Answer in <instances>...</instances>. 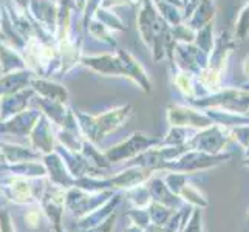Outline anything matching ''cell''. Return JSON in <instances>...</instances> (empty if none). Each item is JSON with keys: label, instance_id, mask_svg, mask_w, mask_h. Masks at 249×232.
Listing matches in <instances>:
<instances>
[{"label": "cell", "instance_id": "obj_1", "mask_svg": "<svg viewBox=\"0 0 249 232\" xmlns=\"http://www.w3.org/2000/svg\"><path fill=\"white\" fill-rule=\"evenodd\" d=\"M47 181L40 178L13 177L5 184L0 186V191L8 200L16 204H34L40 203L45 192Z\"/></svg>", "mask_w": 249, "mask_h": 232}, {"label": "cell", "instance_id": "obj_2", "mask_svg": "<svg viewBox=\"0 0 249 232\" xmlns=\"http://www.w3.org/2000/svg\"><path fill=\"white\" fill-rule=\"evenodd\" d=\"M115 195V191H102V192H87L79 187H71L67 191V211H70L71 215L78 220L85 215H89L93 211L101 208L107 203L111 196Z\"/></svg>", "mask_w": 249, "mask_h": 232}, {"label": "cell", "instance_id": "obj_3", "mask_svg": "<svg viewBox=\"0 0 249 232\" xmlns=\"http://www.w3.org/2000/svg\"><path fill=\"white\" fill-rule=\"evenodd\" d=\"M67 191L59 186L54 184H47L45 192L42 195V200L39 206L44 211V215L48 218L51 228H59L62 226V220H64V214L67 211Z\"/></svg>", "mask_w": 249, "mask_h": 232}, {"label": "cell", "instance_id": "obj_4", "mask_svg": "<svg viewBox=\"0 0 249 232\" xmlns=\"http://www.w3.org/2000/svg\"><path fill=\"white\" fill-rule=\"evenodd\" d=\"M228 160L226 155H212V153H203V152H196V153H187L184 157H181L177 161H170L164 166V169H170L174 172H196V170H203V169H209L217 166L218 162Z\"/></svg>", "mask_w": 249, "mask_h": 232}, {"label": "cell", "instance_id": "obj_5", "mask_svg": "<svg viewBox=\"0 0 249 232\" xmlns=\"http://www.w3.org/2000/svg\"><path fill=\"white\" fill-rule=\"evenodd\" d=\"M150 175H152V169L132 166L113 178H107L108 187L110 191H130V189L136 186L147 183L150 179Z\"/></svg>", "mask_w": 249, "mask_h": 232}, {"label": "cell", "instance_id": "obj_6", "mask_svg": "<svg viewBox=\"0 0 249 232\" xmlns=\"http://www.w3.org/2000/svg\"><path fill=\"white\" fill-rule=\"evenodd\" d=\"M45 167H47V174H48L51 184L62 187V189H65V191L74 187L76 178L70 174V170L65 167L61 157H57V155H54V153L47 155L45 157Z\"/></svg>", "mask_w": 249, "mask_h": 232}, {"label": "cell", "instance_id": "obj_7", "mask_svg": "<svg viewBox=\"0 0 249 232\" xmlns=\"http://www.w3.org/2000/svg\"><path fill=\"white\" fill-rule=\"evenodd\" d=\"M123 203V196L121 194H116L111 196V198L104 203L101 206V208H98L96 211H93L91 214H89V215H85L82 218H78L74 223V226L78 228L79 231H84V229H89V228H93V226H96L99 225V223L102 221H106L111 214H115L116 212V208L119 204Z\"/></svg>", "mask_w": 249, "mask_h": 232}, {"label": "cell", "instance_id": "obj_8", "mask_svg": "<svg viewBox=\"0 0 249 232\" xmlns=\"http://www.w3.org/2000/svg\"><path fill=\"white\" fill-rule=\"evenodd\" d=\"M147 187L150 191V195H152V200L153 201H158L164 206H169L172 209H181L183 206L186 204L184 200L181 198L179 195L174 194L169 189V186L166 184L164 179H160V178H150L147 183Z\"/></svg>", "mask_w": 249, "mask_h": 232}, {"label": "cell", "instance_id": "obj_9", "mask_svg": "<svg viewBox=\"0 0 249 232\" xmlns=\"http://www.w3.org/2000/svg\"><path fill=\"white\" fill-rule=\"evenodd\" d=\"M150 144H153L152 140L145 138V136L141 135H133V138H130L127 143L124 144H119L116 147H111L107 152V158L113 162V161H123L127 158H132L135 157L136 153L147 149Z\"/></svg>", "mask_w": 249, "mask_h": 232}, {"label": "cell", "instance_id": "obj_10", "mask_svg": "<svg viewBox=\"0 0 249 232\" xmlns=\"http://www.w3.org/2000/svg\"><path fill=\"white\" fill-rule=\"evenodd\" d=\"M223 136L217 132V130H212L208 132L198 138L195 140V147L198 150H204L206 153H212L215 155L221 147H223Z\"/></svg>", "mask_w": 249, "mask_h": 232}, {"label": "cell", "instance_id": "obj_11", "mask_svg": "<svg viewBox=\"0 0 249 232\" xmlns=\"http://www.w3.org/2000/svg\"><path fill=\"white\" fill-rule=\"evenodd\" d=\"M10 170L16 177H25V178H40L47 174V167L40 166L39 162H19L17 166H11Z\"/></svg>", "mask_w": 249, "mask_h": 232}, {"label": "cell", "instance_id": "obj_12", "mask_svg": "<svg viewBox=\"0 0 249 232\" xmlns=\"http://www.w3.org/2000/svg\"><path fill=\"white\" fill-rule=\"evenodd\" d=\"M149 214H150V220L152 223H155V225H160V226H164L166 223L170 220V217L175 214V209L169 208V206H164L158 201H152L147 208Z\"/></svg>", "mask_w": 249, "mask_h": 232}, {"label": "cell", "instance_id": "obj_13", "mask_svg": "<svg viewBox=\"0 0 249 232\" xmlns=\"http://www.w3.org/2000/svg\"><path fill=\"white\" fill-rule=\"evenodd\" d=\"M179 196L184 200V203L194 206V208H200V209H206L209 208V200L198 191L196 187L191 186V184H186L184 189L179 194Z\"/></svg>", "mask_w": 249, "mask_h": 232}, {"label": "cell", "instance_id": "obj_14", "mask_svg": "<svg viewBox=\"0 0 249 232\" xmlns=\"http://www.w3.org/2000/svg\"><path fill=\"white\" fill-rule=\"evenodd\" d=\"M128 200L135 208H149V204L153 201L147 184L136 186L128 191Z\"/></svg>", "mask_w": 249, "mask_h": 232}, {"label": "cell", "instance_id": "obj_15", "mask_svg": "<svg viewBox=\"0 0 249 232\" xmlns=\"http://www.w3.org/2000/svg\"><path fill=\"white\" fill-rule=\"evenodd\" d=\"M125 217L127 218H130V221H132V225H135V226H138V228H141V229H147V226L152 223V220H150V214H149V211H147V208H133L132 209H128L127 212H125Z\"/></svg>", "mask_w": 249, "mask_h": 232}, {"label": "cell", "instance_id": "obj_16", "mask_svg": "<svg viewBox=\"0 0 249 232\" xmlns=\"http://www.w3.org/2000/svg\"><path fill=\"white\" fill-rule=\"evenodd\" d=\"M3 152H5V158L10 162H25V161H30L31 158H36L34 153L25 150L22 147H17V145H10V144L3 145Z\"/></svg>", "mask_w": 249, "mask_h": 232}, {"label": "cell", "instance_id": "obj_17", "mask_svg": "<svg viewBox=\"0 0 249 232\" xmlns=\"http://www.w3.org/2000/svg\"><path fill=\"white\" fill-rule=\"evenodd\" d=\"M164 181H166V184L169 186V189L172 192L179 195L183 189H184V186L187 184V177L184 174H179V172H172V174H169L164 178Z\"/></svg>", "mask_w": 249, "mask_h": 232}, {"label": "cell", "instance_id": "obj_18", "mask_svg": "<svg viewBox=\"0 0 249 232\" xmlns=\"http://www.w3.org/2000/svg\"><path fill=\"white\" fill-rule=\"evenodd\" d=\"M183 232H204L203 231V214L200 208H194Z\"/></svg>", "mask_w": 249, "mask_h": 232}, {"label": "cell", "instance_id": "obj_19", "mask_svg": "<svg viewBox=\"0 0 249 232\" xmlns=\"http://www.w3.org/2000/svg\"><path fill=\"white\" fill-rule=\"evenodd\" d=\"M42 217H44V211H42V208H39V209H31V211H28L23 215V221H25V225H27V228H30V229H37L40 226Z\"/></svg>", "mask_w": 249, "mask_h": 232}, {"label": "cell", "instance_id": "obj_20", "mask_svg": "<svg viewBox=\"0 0 249 232\" xmlns=\"http://www.w3.org/2000/svg\"><path fill=\"white\" fill-rule=\"evenodd\" d=\"M115 223H116V212H115V214H111V215H110L106 221H102V223H99V225L93 226V228L79 231V232H113Z\"/></svg>", "mask_w": 249, "mask_h": 232}, {"label": "cell", "instance_id": "obj_21", "mask_svg": "<svg viewBox=\"0 0 249 232\" xmlns=\"http://www.w3.org/2000/svg\"><path fill=\"white\" fill-rule=\"evenodd\" d=\"M0 232H16L11 214L2 206H0Z\"/></svg>", "mask_w": 249, "mask_h": 232}, {"label": "cell", "instance_id": "obj_22", "mask_svg": "<svg viewBox=\"0 0 249 232\" xmlns=\"http://www.w3.org/2000/svg\"><path fill=\"white\" fill-rule=\"evenodd\" d=\"M235 135L242 144H245V145L249 144V128H240V130H235Z\"/></svg>", "mask_w": 249, "mask_h": 232}, {"label": "cell", "instance_id": "obj_23", "mask_svg": "<svg viewBox=\"0 0 249 232\" xmlns=\"http://www.w3.org/2000/svg\"><path fill=\"white\" fill-rule=\"evenodd\" d=\"M123 232H144V229L138 228V226H135V225H130V226H127Z\"/></svg>", "mask_w": 249, "mask_h": 232}, {"label": "cell", "instance_id": "obj_24", "mask_svg": "<svg viewBox=\"0 0 249 232\" xmlns=\"http://www.w3.org/2000/svg\"><path fill=\"white\" fill-rule=\"evenodd\" d=\"M53 232H65V229H64L62 226H59V228H54Z\"/></svg>", "mask_w": 249, "mask_h": 232}, {"label": "cell", "instance_id": "obj_25", "mask_svg": "<svg viewBox=\"0 0 249 232\" xmlns=\"http://www.w3.org/2000/svg\"><path fill=\"white\" fill-rule=\"evenodd\" d=\"M245 166H248V167H249V160H246V162H245Z\"/></svg>", "mask_w": 249, "mask_h": 232}, {"label": "cell", "instance_id": "obj_26", "mask_svg": "<svg viewBox=\"0 0 249 232\" xmlns=\"http://www.w3.org/2000/svg\"><path fill=\"white\" fill-rule=\"evenodd\" d=\"M246 214H248V217H249V208H248V212Z\"/></svg>", "mask_w": 249, "mask_h": 232}, {"label": "cell", "instance_id": "obj_27", "mask_svg": "<svg viewBox=\"0 0 249 232\" xmlns=\"http://www.w3.org/2000/svg\"><path fill=\"white\" fill-rule=\"evenodd\" d=\"M248 157H249V147H248Z\"/></svg>", "mask_w": 249, "mask_h": 232}, {"label": "cell", "instance_id": "obj_28", "mask_svg": "<svg viewBox=\"0 0 249 232\" xmlns=\"http://www.w3.org/2000/svg\"><path fill=\"white\" fill-rule=\"evenodd\" d=\"M0 192H2V191H0Z\"/></svg>", "mask_w": 249, "mask_h": 232}]
</instances>
